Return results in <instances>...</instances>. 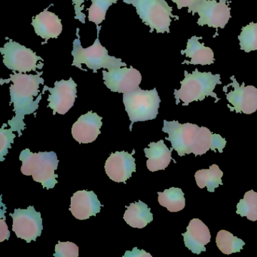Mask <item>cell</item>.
<instances>
[{
  "label": "cell",
  "instance_id": "6da1fadb",
  "mask_svg": "<svg viewBox=\"0 0 257 257\" xmlns=\"http://www.w3.org/2000/svg\"><path fill=\"white\" fill-rule=\"evenodd\" d=\"M162 131L168 135L167 141L171 143L173 150L179 156L193 153L195 156H202L208 150L222 153L226 145V140L219 135L213 134L207 127L195 124H180L177 121L164 120Z\"/></svg>",
  "mask_w": 257,
  "mask_h": 257
},
{
  "label": "cell",
  "instance_id": "7a4b0ae2",
  "mask_svg": "<svg viewBox=\"0 0 257 257\" xmlns=\"http://www.w3.org/2000/svg\"><path fill=\"white\" fill-rule=\"evenodd\" d=\"M43 73V72H37V74L33 75L14 72V74L10 75L7 80L1 79V85L13 82L10 88V104L14 105L13 111L16 115L13 119L9 120L7 124L13 132H19V137L22 136V131L26 128L24 121L25 115L35 114L38 109L43 94H39L40 85L44 84V79L41 77Z\"/></svg>",
  "mask_w": 257,
  "mask_h": 257
},
{
  "label": "cell",
  "instance_id": "3957f363",
  "mask_svg": "<svg viewBox=\"0 0 257 257\" xmlns=\"http://www.w3.org/2000/svg\"><path fill=\"white\" fill-rule=\"evenodd\" d=\"M185 77L180 82V89L174 90L176 104L178 105L180 100L183 102V106H188L193 101H202L206 97H212L219 101L214 89L216 85H221L220 75L213 74L210 72H199L194 70L188 73L185 70Z\"/></svg>",
  "mask_w": 257,
  "mask_h": 257
},
{
  "label": "cell",
  "instance_id": "277c9868",
  "mask_svg": "<svg viewBox=\"0 0 257 257\" xmlns=\"http://www.w3.org/2000/svg\"><path fill=\"white\" fill-rule=\"evenodd\" d=\"M19 159L22 162V174L32 176L34 181L41 183L43 188L53 189L58 183V175L55 171L58 169L59 161L55 152L33 153L29 149H25Z\"/></svg>",
  "mask_w": 257,
  "mask_h": 257
},
{
  "label": "cell",
  "instance_id": "5b68a950",
  "mask_svg": "<svg viewBox=\"0 0 257 257\" xmlns=\"http://www.w3.org/2000/svg\"><path fill=\"white\" fill-rule=\"evenodd\" d=\"M97 37L94 44L90 47L84 49L81 45L80 39L76 38L73 42V49L72 55L73 61L72 66L78 67L80 70L82 64H85L90 70H92L94 73H97L100 69L111 70L115 67H127V64L123 62L122 60L109 55L107 49L102 46L99 40L100 27L97 26Z\"/></svg>",
  "mask_w": 257,
  "mask_h": 257
},
{
  "label": "cell",
  "instance_id": "8992f818",
  "mask_svg": "<svg viewBox=\"0 0 257 257\" xmlns=\"http://www.w3.org/2000/svg\"><path fill=\"white\" fill-rule=\"evenodd\" d=\"M123 103L131 120L132 131L135 122L149 121L157 117L161 99L156 88L142 90L139 87L135 91L123 94Z\"/></svg>",
  "mask_w": 257,
  "mask_h": 257
},
{
  "label": "cell",
  "instance_id": "52a82bcc",
  "mask_svg": "<svg viewBox=\"0 0 257 257\" xmlns=\"http://www.w3.org/2000/svg\"><path fill=\"white\" fill-rule=\"evenodd\" d=\"M124 4L136 9L140 19L150 28V32L170 33L173 16L172 7L166 0H123Z\"/></svg>",
  "mask_w": 257,
  "mask_h": 257
},
{
  "label": "cell",
  "instance_id": "ba28073f",
  "mask_svg": "<svg viewBox=\"0 0 257 257\" xmlns=\"http://www.w3.org/2000/svg\"><path fill=\"white\" fill-rule=\"evenodd\" d=\"M0 52L4 56L6 67L13 72L30 73L37 71V69L41 70L44 65L42 62L39 64L43 59L34 51L12 40L0 49Z\"/></svg>",
  "mask_w": 257,
  "mask_h": 257
},
{
  "label": "cell",
  "instance_id": "9c48e42d",
  "mask_svg": "<svg viewBox=\"0 0 257 257\" xmlns=\"http://www.w3.org/2000/svg\"><path fill=\"white\" fill-rule=\"evenodd\" d=\"M199 16L197 24L199 26H208L209 28H225L231 19V9L228 5V0H203L195 6L190 13Z\"/></svg>",
  "mask_w": 257,
  "mask_h": 257
},
{
  "label": "cell",
  "instance_id": "30bf717a",
  "mask_svg": "<svg viewBox=\"0 0 257 257\" xmlns=\"http://www.w3.org/2000/svg\"><path fill=\"white\" fill-rule=\"evenodd\" d=\"M13 217V231L19 238L26 240L28 243L41 235L43 229L41 213L37 212L34 206H29L28 209H15Z\"/></svg>",
  "mask_w": 257,
  "mask_h": 257
},
{
  "label": "cell",
  "instance_id": "8fae6325",
  "mask_svg": "<svg viewBox=\"0 0 257 257\" xmlns=\"http://www.w3.org/2000/svg\"><path fill=\"white\" fill-rule=\"evenodd\" d=\"M102 73L104 85L112 92L126 94L135 91L142 81L141 73L133 67H115Z\"/></svg>",
  "mask_w": 257,
  "mask_h": 257
},
{
  "label": "cell",
  "instance_id": "7c38bea8",
  "mask_svg": "<svg viewBox=\"0 0 257 257\" xmlns=\"http://www.w3.org/2000/svg\"><path fill=\"white\" fill-rule=\"evenodd\" d=\"M77 85L72 78L68 80L56 81L54 88H49L45 85L43 94L49 91L48 101L49 107L53 109V115L56 113L64 115L73 107L76 101Z\"/></svg>",
  "mask_w": 257,
  "mask_h": 257
},
{
  "label": "cell",
  "instance_id": "4fadbf2b",
  "mask_svg": "<svg viewBox=\"0 0 257 257\" xmlns=\"http://www.w3.org/2000/svg\"><path fill=\"white\" fill-rule=\"evenodd\" d=\"M231 83L223 88L232 86L234 90L226 94V99L232 107L230 111L235 110L237 113L252 114L257 110V88L252 85L245 86L244 83L239 85L234 76H231Z\"/></svg>",
  "mask_w": 257,
  "mask_h": 257
},
{
  "label": "cell",
  "instance_id": "5bb4252c",
  "mask_svg": "<svg viewBox=\"0 0 257 257\" xmlns=\"http://www.w3.org/2000/svg\"><path fill=\"white\" fill-rule=\"evenodd\" d=\"M125 151L115 152L112 153L105 163V171L109 179L116 183H126L136 172V164L133 155Z\"/></svg>",
  "mask_w": 257,
  "mask_h": 257
},
{
  "label": "cell",
  "instance_id": "9a60e30c",
  "mask_svg": "<svg viewBox=\"0 0 257 257\" xmlns=\"http://www.w3.org/2000/svg\"><path fill=\"white\" fill-rule=\"evenodd\" d=\"M102 117L89 111L82 115L72 127V135L79 144H91L100 135Z\"/></svg>",
  "mask_w": 257,
  "mask_h": 257
},
{
  "label": "cell",
  "instance_id": "2e32d148",
  "mask_svg": "<svg viewBox=\"0 0 257 257\" xmlns=\"http://www.w3.org/2000/svg\"><path fill=\"white\" fill-rule=\"evenodd\" d=\"M101 206L93 191L80 190L75 192L71 197L70 210L75 218L85 220L100 213Z\"/></svg>",
  "mask_w": 257,
  "mask_h": 257
},
{
  "label": "cell",
  "instance_id": "e0dca14e",
  "mask_svg": "<svg viewBox=\"0 0 257 257\" xmlns=\"http://www.w3.org/2000/svg\"><path fill=\"white\" fill-rule=\"evenodd\" d=\"M183 237L185 246L195 254L205 252V245L211 239L208 227L199 219H193L190 221L186 228V232L183 234Z\"/></svg>",
  "mask_w": 257,
  "mask_h": 257
},
{
  "label": "cell",
  "instance_id": "ac0fdd59",
  "mask_svg": "<svg viewBox=\"0 0 257 257\" xmlns=\"http://www.w3.org/2000/svg\"><path fill=\"white\" fill-rule=\"evenodd\" d=\"M32 25L36 34L43 40L58 38L63 31L62 22L55 13L46 9L33 19Z\"/></svg>",
  "mask_w": 257,
  "mask_h": 257
},
{
  "label": "cell",
  "instance_id": "d6986e66",
  "mask_svg": "<svg viewBox=\"0 0 257 257\" xmlns=\"http://www.w3.org/2000/svg\"><path fill=\"white\" fill-rule=\"evenodd\" d=\"M144 153L148 159L147 168L152 172L165 170L172 160V150L168 149L163 140L157 143H150L149 148L144 149Z\"/></svg>",
  "mask_w": 257,
  "mask_h": 257
},
{
  "label": "cell",
  "instance_id": "ffe728a7",
  "mask_svg": "<svg viewBox=\"0 0 257 257\" xmlns=\"http://www.w3.org/2000/svg\"><path fill=\"white\" fill-rule=\"evenodd\" d=\"M199 37L193 36L188 40L186 48L181 52L190 61L183 64L192 65H210L214 63V54L210 47H206L204 43L199 42Z\"/></svg>",
  "mask_w": 257,
  "mask_h": 257
},
{
  "label": "cell",
  "instance_id": "44dd1931",
  "mask_svg": "<svg viewBox=\"0 0 257 257\" xmlns=\"http://www.w3.org/2000/svg\"><path fill=\"white\" fill-rule=\"evenodd\" d=\"M123 218L131 227L143 228L153 220V215L147 204L139 201L127 207Z\"/></svg>",
  "mask_w": 257,
  "mask_h": 257
},
{
  "label": "cell",
  "instance_id": "7402d4cb",
  "mask_svg": "<svg viewBox=\"0 0 257 257\" xmlns=\"http://www.w3.org/2000/svg\"><path fill=\"white\" fill-rule=\"evenodd\" d=\"M223 172L218 165H213L209 169L199 170L195 174V181L200 189L207 187V191L214 192L215 189L220 185H223L222 177Z\"/></svg>",
  "mask_w": 257,
  "mask_h": 257
},
{
  "label": "cell",
  "instance_id": "603a6c76",
  "mask_svg": "<svg viewBox=\"0 0 257 257\" xmlns=\"http://www.w3.org/2000/svg\"><path fill=\"white\" fill-rule=\"evenodd\" d=\"M159 203L170 212H178L184 209L186 199L184 193L180 188L171 187L163 192H158Z\"/></svg>",
  "mask_w": 257,
  "mask_h": 257
},
{
  "label": "cell",
  "instance_id": "cb8c5ba5",
  "mask_svg": "<svg viewBox=\"0 0 257 257\" xmlns=\"http://www.w3.org/2000/svg\"><path fill=\"white\" fill-rule=\"evenodd\" d=\"M216 243L222 253L229 255L234 252H239L245 245L241 239L233 235L226 230H220L216 234Z\"/></svg>",
  "mask_w": 257,
  "mask_h": 257
},
{
  "label": "cell",
  "instance_id": "d4e9b609",
  "mask_svg": "<svg viewBox=\"0 0 257 257\" xmlns=\"http://www.w3.org/2000/svg\"><path fill=\"white\" fill-rule=\"evenodd\" d=\"M236 213L240 216H246L249 220H257V192L249 190L244 194L237 205Z\"/></svg>",
  "mask_w": 257,
  "mask_h": 257
},
{
  "label": "cell",
  "instance_id": "484cf974",
  "mask_svg": "<svg viewBox=\"0 0 257 257\" xmlns=\"http://www.w3.org/2000/svg\"><path fill=\"white\" fill-rule=\"evenodd\" d=\"M91 6L88 10V20L99 26L106 19L109 7L117 4L118 0H91Z\"/></svg>",
  "mask_w": 257,
  "mask_h": 257
},
{
  "label": "cell",
  "instance_id": "4316f807",
  "mask_svg": "<svg viewBox=\"0 0 257 257\" xmlns=\"http://www.w3.org/2000/svg\"><path fill=\"white\" fill-rule=\"evenodd\" d=\"M240 50L246 53L257 51V22H251L242 28L241 32L238 36Z\"/></svg>",
  "mask_w": 257,
  "mask_h": 257
},
{
  "label": "cell",
  "instance_id": "83f0119b",
  "mask_svg": "<svg viewBox=\"0 0 257 257\" xmlns=\"http://www.w3.org/2000/svg\"><path fill=\"white\" fill-rule=\"evenodd\" d=\"M7 124H4L0 129V161L5 160L4 156L9 153V149H12L11 144L14 143L16 135L13 134V131L10 129H5Z\"/></svg>",
  "mask_w": 257,
  "mask_h": 257
},
{
  "label": "cell",
  "instance_id": "f1b7e54d",
  "mask_svg": "<svg viewBox=\"0 0 257 257\" xmlns=\"http://www.w3.org/2000/svg\"><path fill=\"white\" fill-rule=\"evenodd\" d=\"M79 255V246L73 242H58L55 246V257H78Z\"/></svg>",
  "mask_w": 257,
  "mask_h": 257
},
{
  "label": "cell",
  "instance_id": "f546056e",
  "mask_svg": "<svg viewBox=\"0 0 257 257\" xmlns=\"http://www.w3.org/2000/svg\"><path fill=\"white\" fill-rule=\"evenodd\" d=\"M6 210L4 209L0 210V215H1V219H0V242L4 241L5 240H9L10 237V231L8 228L7 222H5L6 218L4 216Z\"/></svg>",
  "mask_w": 257,
  "mask_h": 257
},
{
  "label": "cell",
  "instance_id": "4dcf8cb0",
  "mask_svg": "<svg viewBox=\"0 0 257 257\" xmlns=\"http://www.w3.org/2000/svg\"><path fill=\"white\" fill-rule=\"evenodd\" d=\"M75 10V19L79 20L82 24H85V15L83 11V4L87 0H72Z\"/></svg>",
  "mask_w": 257,
  "mask_h": 257
},
{
  "label": "cell",
  "instance_id": "1f68e13d",
  "mask_svg": "<svg viewBox=\"0 0 257 257\" xmlns=\"http://www.w3.org/2000/svg\"><path fill=\"white\" fill-rule=\"evenodd\" d=\"M177 5L178 10H182L183 8H187L188 12L190 13L191 10L201 3L203 0H171Z\"/></svg>",
  "mask_w": 257,
  "mask_h": 257
},
{
  "label": "cell",
  "instance_id": "d6a6232c",
  "mask_svg": "<svg viewBox=\"0 0 257 257\" xmlns=\"http://www.w3.org/2000/svg\"><path fill=\"white\" fill-rule=\"evenodd\" d=\"M124 257H152V255L144 249L140 250L138 247H135L132 251H126Z\"/></svg>",
  "mask_w": 257,
  "mask_h": 257
}]
</instances>
